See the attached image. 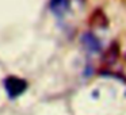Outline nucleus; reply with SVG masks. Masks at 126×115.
Returning a JSON list of instances; mask_svg holds the SVG:
<instances>
[{
  "label": "nucleus",
  "instance_id": "3",
  "mask_svg": "<svg viewBox=\"0 0 126 115\" xmlns=\"http://www.w3.org/2000/svg\"><path fill=\"white\" fill-rule=\"evenodd\" d=\"M49 8L57 16H63L69 8V0H50Z\"/></svg>",
  "mask_w": 126,
  "mask_h": 115
},
{
  "label": "nucleus",
  "instance_id": "2",
  "mask_svg": "<svg viewBox=\"0 0 126 115\" xmlns=\"http://www.w3.org/2000/svg\"><path fill=\"white\" fill-rule=\"evenodd\" d=\"M81 43L84 45V47L91 53H98L100 52L102 45L99 42V39L94 35L92 33H85L81 35Z\"/></svg>",
  "mask_w": 126,
  "mask_h": 115
},
{
  "label": "nucleus",
  "instance_id": "1",
  "mask_svg": "<svg viewBox=\"0 0 126 115\" xmlns=\"http://www.w3.org/2000/svg\"><path fill=\"white\" fill-rule=\"evenodd\" d=\"M3 87L7 95L11 99H15L27 89V81L16 76H8L3 80Z\"/></svg>",
  "mask_w": 126,
  "mask_h": 115
}]
</instances>
